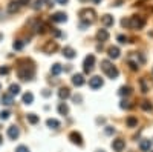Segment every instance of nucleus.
Segmentation results:
<instances>
[{
	"label": "nucleus",
	"instance_id": "obj_26",
	"mask_svg": "<svg viewBox=\"0 0 153 152\" xmlns=\"http://www.w3.org/2000/svg\"><path fill=\"white\" fill-rule=\"evenodd\" d=\"M58 112H60V115H68L69 114V108L66 103H60L58 105Z\"/></svg>",
	"mask_w": 153,
	"mask_h": 152
},
{
	"label": "nucleus",
	"instance_id": "obj_15",
	"mask_svg": "<svg viewBox=\"0 0 153 152\" xmlns=\"http://www.w3.org/2000/svg\"><path fill=\"white\" fill-rule=\"evenodd\" d=\"M150 148H152V142H150V140H147V138H144V140L139 142V149H141L143 152H149V151H150Z\"/></svg>",
	"mask_w": 153,
	"mask_h": 152
},
{
	"label": "nucleus",
	"instance_id": "obj_24",
	"mask_svg": "<svg viewBox=\"0 0 153 152\" xmlns=\"http://www.w3.org/2000/svg\"><path fill=\"white\" fill-rule=\"evenodd\" d=\"M126 124L129 126V128H135V126H138V118L130 115V117H127L126 118Z\"/></svg>",
	"mask_w": 153,
	"mask_h": 152
},
{
	"label": "nucleus",
	"instance_id": "obj_36",
	"mask_svg": "<svg viewBox=\"0 0 153 152\" xmlns=\"http://www.w3.org/2000/svg\"><path fill=\"white\" fill-rule=\"evenodd\" d=\"M141 88H143V92L146 94V92H149V88H147V85H146V80L143 79L141 80Z\"/></svg>",
	"mask_w": 153,
	"mask_h": 152
},
{
	"label": "nucleus",
	"instance_id": "obj_43",
	"mask_svg": "<svg viewBox=\"0 0 153 152\" xmlns=\"http://www.w3.org/2000/svg\"><path fill=\"white\" fill-rule=\"evenodd\" d=\"M98 152H104V151H98Z\"/></svg>",
	"mask_w": 153,
	"mask_h": 152
},
{
	"label": "nucleus",
	"instance_id": "obj_1",
	"mask_svg": "<svg viewBox=\"0 0 153 152\" xmlns=\"http://www.w3.org/2000/svg\"><path fill=\"white\" fill-rule=\"evenodd\" d=\"M80 19L83 20V22H81V28L89 26V25L94 23V20H95V11H94V9H89V8L81 9V11H80Z\"/></svg>",
	"mask_w": 153,
	"mask_h": 152
},
{
	"label": "nucleus",
	"instance_id": "obj_37",
	"mask_svg": "<svg viewBox=\"0 0 153 152\" xmlns=\"http://www.w3.org/2000/svg\"><path fill=\"white\" fill-rule=\"evenodd\" d=\"M127 40H129V39H127L126 35H118V42L120 43H127Z\"/></svg>",
	"mask_w": 153,
	"mask_h": 152
},
{
	"label": "nucleus",
	"instance_id": "obj_3",
	"mask_svg": "<svg viewBox=\"0 0 153 152\" xmlns=\"http://www.w3.org/2000/svg\"><path fill=\"white\" fill-rule=\"evenodd\" d=\"M19 77L22 80H32L34 77V69L32 68H28V66H23L19 69Z\"/></svg>",
	"mask_w": 153,
	"mask_h": 152
},
{
	"label": "nucleus",
	"instance_id": "obj_28",
	"mask_svg": "<svg viewBox=\"0 0 153 152\" xmlns=\"http://www.w3.org/2000/svg\"><path fill=\"white\" fill-rule=\"evenodd\" d=\"M26 118H28V121H29L31 124H37V123H38V120H40V118H38V117L35 115V114H28Z\"/></svg>",
	"mask_w": 153,
	"mask_h": 152
},
{
	"label": "nucleus",
	"instance_id": "obj_10",
	"mask_svg": "<svg viewBox=\"0 0 153 152\" xmlns=\"http://www.w3.org/2000/svg\"><path fill=\"white\" fill-rule=\"evenodd\" d=\"M113 17L110 16V14H104L103 17H101V25H103V26H106V28H109V26H112L113 25Z\"/></svg>",
	"mask_w": 153,
	"mask_h": 152
},
{
	"label": "nucleus",
	"instance_id": "obj_44",
	"mask_svg": "<svg viewBox=\"0 0 153 152\" xmlns=\"http://www.w3.org/2000/svg\"><path fill=\"white\" fill-rule=\"evenodd\" d=\"M0 88H2V85H0Z\"/></svg>",
	"mask_w": 153,
	"mask_h": 152
},
{
	"label": "nucleus",
	"instance_id": "obj_32",
	"mask_svg": "<svg viewBox=\"0 0 153 152\" xmlns=\"http://www.w3.org/2000/svg\"><path fill=\"white\" fill-rule=\"evenodd\" d=\"M9 117H11L9 111H2V112H0V120H8Z\"/></svg>",
	"mask_w": 153,
	"mask_h": 152
},
{
	"label": "nucleus",
	"instance_id": "obj_22",
	"mask_svg": "<svg viewBox=\"0 0 153 152\" xmlns=\"http://www.w3.org/2000/svg\"><path fill=\"white\" fill-rule=\"evenodd\" d=\"M22 100H23V103H25V105H32V101H34V95H32V92H25L23 97H22Z\"/></svg>",
	"mask_w": 153,
	"mask_h": 152
},
{
	"label": "nucleus",
	"instance_id": "obj_12",
	"mask_svg": "<svg viewBox=\"0 0 153 152\" xmlns=\"http://www.w3.org/2000/svg\"><path fill=\"white\" fill-rule=\"evenodd\" d=\"M63 55L71 60V58H74V57L76 55V52H75V49H74V48H71V46H65V48H63Z\"/></svg>",
	"mask_w": 153,
	"mask_h": 152
},
{
	"label": "nucleus",
	"instance_id": "obj_27",
	"mask_svg": "<svg viewBox=\"0 0 153 152\" xmlns=\"http://www.w3.org/2000/svg\"><path fill=\"white\" fill-rule=\"evenodd\" d=\"M61 71H63V66L60 63H55V65H52V68H51V74L52 75H58Z\"/></svg>",
	"mask_w": 153,
	"mask_h": 152
},
{
	"label": "nucleus",
	"instance_id": "obj_38",
	"mask_svg": "<svg viewBox=\"0 0 153 152\" xmlns=\"http://www.w3.org/2000/svg\"><path fill=\"white\" fill-rule=\"evenodd\" d=\"M19 3H20V6H26L31 3V0H19Z\"/></svg>",
	"mask_w": 153,
	"mask_h": 152
},
{
	"label": "nucleus",
	"instance_id": "obj_21",
	"mask_svg": "<svg viewBox=\"0 0 153 152\" xmlns=\"http://www.w3.org/2000/svg\"><path fill=\"white\" fill-rule=\"evenodd\" d=\"M46 124H48V128H51V129H58L60 128V121L55 120V118H48Z\"/></svg>",
	"mask_w": 153,
	"mask_h": 152
},
{
	"label": "nucleus",
	"instance_id": "obj_35",
	"mask_svg": "<svg viewBox=\"0 0 153 152\" xmlns=\"http://www.w3.org/2000/svg\"><path fill=\"white\" fill-rule=\"evenodd\" d=\"M9 72V68L8 66H2V68H0V75H6Z\"/></svg>",
	"mask_w": 153,
	"mask_h": 152
},
{
	"label": "nucleus",
	"instance_id": "obj_33",
	"mask_svg": "<svg viewBox=\"0 0 153 152\" xmlns=\"http://www.w3.org/2000/svg\"><path fill=\"white\" fill-rule=\"evenodd\" d=\"M16 152H29V148L25 146V145H20V146L16 149Z\"/></svg>",
	"mask_w": 153,
	"mask_h": 152
},
{
	"label": "nucleus",
	"instance_id": "obj_7",
	"mask_svg": "<svg viewBox=\"0 0 153 152\" xmlns=\"http://www.w3.org/2000/svg\"><path fill=\"white\" fill-rule=\"evenodd\" d=\"M69 140H71L74 145H78V146H81V145H83V137H81V134H80V132L72 131V132L69 134Z\"/></svg>",
	"mask_w": 153,
	"mask_h": 152
},
{
	"label": "nucleus",
	"instance_id": "obj_17",
	"mask_svg": "<svg viewBox=\"0 0 153 152\" xmlns=\"http://www.w3.org/2000/svg\"><path fill=\"white\" fill-rule=\"evenodd\" d=\"M2 103H3L5 106H11L12 103H14V100H12V95H11L9 92H5V94L2 95Z\"/></svg>",
	"mask_w": 153,
	"mask_h": 152
},
{
	"label": "nucleus",
	"instance_id": "obj_13",
	"mask_svg": "<svg viewBox=\"0 0 153 152\" xmlns=\"http://www.w3.org/2000/svg\"><path fill=\"white\" fill-rule=\"evenodd\" d=\"M107 54H109V57H110V58H118V57H120V54H121V51H120V48H118V46H110V48H109V51H107Z\"/></svg>",
	"mask_w": 153,
	"mask_h": 152
},
{
	"label": "nucleus",
	"instance_id": "obj_42",
	"mask_svg": "<svg viewBox=\"0 0 153 152\" xmlns=\"http://www.w3.org/2000/svg\"><path fill=\"white\" fill-rule=\"evenodd\" d=\"M94 2H95V3H100V2H101V0H94Z\"/></svg>",
	"mask_w": 153,
	"mask_h": 152
},
{
	"label": "nucleus",
	"instance_id": "obj_31",
	"mask_svg": "<svg viewBox=\"0 0 153 152\" xmlns=\"http://www.w3.org/2000/svg\"><path fill=\"white\" fill-rule=\"evenodd\" d=\"M120 108H121V109H130V108H132V105H130V101L123 100L121 103H120Z\"/></svg>",
	"mask_w": 153,
	"mask_h": 152
},
{
	"label": "nucleus",
	"instance_id": "obj_4",
	"mask_svg": "<svg viewBox=\"0 0 153 152\" xmlns=\"http://www.w3.org/2000/svg\"><path fill=\"white\" fill-rule=\"evenodd\" d=\"M130 19V26L132 29H141L144 28V25H146V20L143 17H138V16H133V17H129Z\"/></svg>",
	"mask_w": 153,
	"mask_h": 152
},
{
	"label": "nucleus",
	"instance_id": "obj_11",
	"mask_svg": "<svg viewBox=\"0 0 153 152\" xmlns=\"http://www.w3.org/2000/svg\"><path fill=\"white\" fill-rule=\"evenodd\" d=\"M57 43L55 42H48L45 46H43V52H46V54H51V52H54V51H57Z\"/></svg>",
	"mask_w": 153,
	"mask_h": 152
},
{
	"label": "nucleus",
	"instance_id": "obj_23",
	"mask_svg": "<svg viewBox=\"0 0 153 152\" xmlns=\"http://www.w3.org/2000/svg\"><path fill=\"white\" fill-rule=\"evenodd\" d=\"M118 94H120L121 97L130 95V94H132V88H130V86H121V88H120V91H118Z\"/></svg>",
	"mask_w": 153,
	"mask_h": 152
},
{
	"label": "nucleus",
	"instance_id": "obj_8",
	"mask_svg": "<svg viewBox=\"0 0 153 152\" xmlns=\"http://www.w3.org/2000/svg\"><path fill=\"white\" fill-rule=\"evenodd\" d=\"M19 135H20V129L17 128V126L16 124L9 126V128H8V137L11 138V140H17Z\"/></svg>",
	"mask_w": 153,
	"mask_h": 152
},
{
	"label": "nucleus",
	"instance_id": "obj_14",
	"mask_svg": "<svg viewBox=\"0 0 153 152\" xmlns=\"http://www.w3.org/2000/svg\"><path fill=\"white\" fill-rule=\"evenodd\" d=\"M52 20L57 22V23H63L68 20V16L65 14V12H55V14L52 16Z\"/></svg>",
	"mask_w": 153,
	"mask_h": 152
},
{
	"label": "nucleus",
	"instance_id": "obj_16",
	"mask_svg": "<svg viewBox=\"0 0 153 152\" xmlns=\"http://www.w3.org/2000/svg\"><path fill=\"white\" fill-rule=\"evenodd\" d=\"M19 9H20V3H19V0H12V2L8 5V12H11V14L17 12Z\"/></svg>",
	"mask_w": 153,
	"mask_h": 152
},
{
	"label": "nucleus",
	"instance_id": "obj_20",
	"mask_svg": "<svg viewBox=\"0 0 153 152\" xmlns=\"http://www.w3.org/2000/svg\"><path fill=\"white\" fill-rule=\"evenodd\" d=\"M97 39H98L100 42H106V40L109 39V32H107V29H100V31L97 32Z\"/></svg>",
	"mask_w": 153,
	"mask_h": 152
},
{
	"label": "nucleus",
	"instance_id": "obj_6",
	"mask_svg": "<svg viewBox=\"0 0 153 152\" xmlns=\"http://www.w3.org/2000/svg\"><path fill=\"white\" fill-rule=\"evenodd\" d=\"M89 86H91L92 89H100V88L103 86V79H101L100 75H94L92 79H89Z\"/></svg>",
	"mask_w": 153,
	"mask_h": 152
},
{
	"label": "nucleus",
	"instance_id": "obj_39",
	"mask_svg": "<svg viewBox=\"0 0 153 152\" xmlns=\"http://www.w3.org/2000/svg\"><path fill=\"white\" fill-rule=\"evenodd\" d=\"M113 132H115L113 128H110V126H107V128H106V134H113Z\"/></svg>",
	"mask_w": 153,
	"mask_h": 152
},
{
	"label": "nucleus",
	"instance_id": "obj_40",
	"mask_svg": "<svg viewBox=\"0 0 153 152\" xmlns=\"http://www.w3.org/2000/svg\"><path fill=\"white\" fill-rule=\"evenodd\" d=\"M57 2H58L60 5H66V3L69 2V0H57Z\"/></svg>",
	"mask_w": 153,
	"mask_h": 152
},
{
	"label": "nucleus",
	"instance_id": "obj_19",
	"mask_svg": "<svg viewBox=\"0 0 153 152\" xmlns=\"http://www.w3.org/2000/svg\"><path fill=\"white\" fill-rule=\"evenodd\" d=\"M58 97L61 100H66L71 97V89L69 88H60V91H58Z\"/></svg>",
	"mask_w": 153,
	"mask_h": 152
},
{
	"label": "nucleus",
	"instance_id": "obj_5",
	"mask_svg": "<svg viewBox=\"0 0 153 152\" xmlns=\"http://www.w3.org/2000/svg\"><path fill=\"white\" fill-rule=\"evenodd\" d=\"M94 65H95V55H94V54H89V55L84 58V63H83L84 72H91V71L94 69Z\"/></svg>",
	"mask_w": 153,
	"mask_h": 152
},
{
	"label": "nucleus",
	"instance_id": "obj_2",
	"mask_svg": "<svg viewBox=\"0 0 153 152\" xmlns=\"http://www.w3.org/2000/svg\"><path fill=\"white\" fill-rule=\"evenodd\" d=\"M101 69H103L106 72V75L109 79H112V80H115L120 75V71L117 69V66H113L109 60H103V61H101Z\"/></svg>",
	"mask_w": 153,
	"mask_h": 152
},
{
	"label": "nucleus",
	"instance_id": "obj_41",
	"mask_svg": "<svg viewBox=\"0 0 153 152\" xmlns=\"http://www.w3.org/2000/svg\"><path fill=\"white\" fill-rule=\"evenodd\" d=\"M2 143H3V137H2V135H0V145H2Z\"/></svg>",
	"mask_w": 153,
	"mask_h": 152
},
{
	"label": "nucleus",
	"instance_id": "obj_29",
	"mask_svg": "<svg viewBox=\"0 0 153 152\" xmlns=\"http://www.w3.org/2000/svg\"><path fill=\"white\" fill-rule=\"evenodd\" d=\"M23 46H25V42H23V40H16L14 43H12V48H14L16 51H20V49H23Z\"/></svg>",
	"mask_w": 153,
	"mask_h": 152
},
{
	"label": "nucleus",
	"instance_id": "obj_18",
	"mask_svg": "<svg viewBox=\"0 0 153 152\" xmlns=\"http://www.w3.org/2000/svg\"><path fill=\"white\" fill-rule=\"evenodd\" d=\"M72 83L75 86H83L84 85V77H83L81 74H75L74 77H72Z\"/></svg>",
	"mask_w": 153,
	"mask_h": 152
},
{
	"label": "nucleus",
	"instance_id": "obj_30",
	"mask_svg": "<svg viewBox=\"0 0 153 152\" xmlns=\"http://www.w3.org/2000/svg\"><path fill=\"white\" fill-rule=\"evenodd\" d=\"M141 108H143L144 111H152V109H153L152 103H150V101H147V100H144L143 103H141Z\"/></svg>",
	"mask_w": 153,
	"mask_h": 152
},
{
	"label": "nucleus",
	"instance_id": "obj_34",
	"mask_svg": "<svg viewBox=\"0 0 153 152\" xmlns=\"http://www.w3.org/2000/svg\"><path fill=\"white\" fill-rule=\"evenodd\" d=\"M121 25H123L124 28H129L130 26V19H123L121 20Z\"/></svg>",
	"mask_w": 153,
	"mask_h": 152
},
{
	"label": "nucleus",
	"instance_id": "obj_25",
	"mask_svg": "<svg viewBox=\"0 0 153 152\" xmlns=\"http://www.w3.org/2000/svg\"><path fill=\"white\" fill-rule=\"evenodd\" d=\"M9 94H11V95H19V94H20V85L12 83V85L9 86Z\"/></svg>",
	"mask_w": 153,
	"mask_h": 152
},
{
	"label": "nucleus",
	"instance_id": "obj_9",
	"mask_svg": "<svg viewBox=\"0 0 153 152\" xmlns=\"http://www.w3.org/2000/svg\"><path fill=\"white\" fill-rule=\"evenodd\" d=\"M112 148H113V151L121 152V151L126 148V142L123 140V138H117V140H113V142H112Z\"/></svg>",
	"mask_w": 153,
	"mask_h": 152
}]
</instances>
